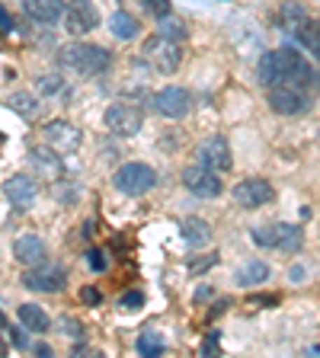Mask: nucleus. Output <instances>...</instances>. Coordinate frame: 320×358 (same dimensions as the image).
Listing matches in <instances>:
<instances>
[{
	"label": "nucleus",
	"mask_w": 320,
	"mask_h": 358,
	"mask_svg": "<svg viewBox=\"0 0 320 358\" xmlns=\"http://www.w3.org/2000/svg\"><path fill=\"white\" fill-rule=\"evenodd\" d=\"M256 77L263 87H279V83H291V87H307L311 90L314 67L301 58L298 48H272L260 58L256 64Z\"/></svg>",
	"instance_id": "nucleus-1"
},
{
	"label": "nucleus",
	"mask_w": 320,
	"mask_h": 358,
	"mask_svg": "<svg viewBox=\"0 0 320 358\" xmlns=\"http://www.w3.org/2000/svg\"><path fill=\"white\" fill-rule=\"evenodd\" d=\"M58 67L71 71V74H81V77H99L109 71L112 64V55L109 48L103 45H93V42H74V45H64L58 55H55Z\"/></svg>",
	"instance_id": "nucleus-2"
},
{
	"label": "nucleus",
	"mask_w": 320,
	"mask_h": 358,
	"mask_svg": "<svg viewBox=\"0 0 320 358\" xmlns=\"http://www.w3.org/2000/svg\"><path fill=\"white\" fill-rule=\"evenodd\" d=\"M141 58L154 67L157 74H176L179 64H183V48H179L176 38H167L160 32H154L151 38H144Z\"/></svg>",
	"instance_id": "nucleus-3"
},
{
	"label": "nucleus",
	"mask_w": 320,
	"mask_h": 358,
	"mask_svg": "<svg viewBox=\"0 0 320 358\" xmlns=\"http://www.w3.org/2000/svg\"><path fill=\"white\" fill-rule=\"evenodd\" d=\"M266 103L279 115H305L314 109V90L307 87H291V83H279V87L266 90Z\"/></svg>",
	"instance_id": "nucleus-4"
},
{
	"label": "nucleus",
	"mask_w": 320,
	"mask_h": 358,
	"mask_svg": "<svg viewBox=\"0 0 320 358\" xmlns=\"http://www.w3.org/2000/svg\"><path fill=\"white\" fill-rule=\"evenodd\" d=\"M112 182H116V189L125 195H148L151 189L157 186V170L148 164H141V160H132V164H122L119 170H116Z\"/></svg>",
	"instance_id": "nucleus-5"
},
{
	"label": "nucleus",
	"mask_w": 320,
	"mask_h": 358,
	"mask_svg": "<svg viewBox=\"0 0 320 358\" xmlns=\"http://www.w3.org/2000/svg\"><path fill=\"white\" fill-rule=\"evenodd\" d=\"M151 106L160 119H186L189 112H193V93L186 87H164L157 90L154 96H151Z\"/></svg>",
	"instance_id": "nucleus-6"
},
{
	"label": "nucleus",
	"mask_w": 320,
	"mask_h": 358,
	"mask_svg": "<svg viewBox=\"0 0 320 358\" xmlns=\"http://www.w3.org/2000/svg\"><path fill=\"white\" fill-rule=\"evenodd\" d=\"M22 285L29 291H39V294H58L67 285V272H64V266L45 259L42 266H32L22 272Z\"/></svg>",
	"instance_id": "nucleus-7"
},
{
	"label": "nucleus",
	"mask_w": 320,
	"mask_h": 358,
	"mask_svg": "<svg viewBox=\"0 0 320 358\" xmlns=\"http://www.w3.org/2000/svg\"><path fill=\"white\" fill-rule=\"evenodd\" d=\"M195 164L209 166L215 173H228L234 166V157H231V144L228 138L221 134H209V138H202L199 148H195Z\"/></svg>",
	"instance_id": "nucleus-8"
},
{
	"label": "nucleus",
	"mask_w": 320,
	"mask_h": 358,
	"mask_svg": "<svg viewBox=\"0 0 320 358\" xmlns=\"http://www.w3.org/2000/svg\"><path fill=\"white\" fill-rule=\"evenodd\" d=\"M234 201H237L240 208L253 211V208H263V205H269V201L276 199V189L269 186V179L263 176H250V179H240L237 186L231 189Z\"/></svg>",
	"instance_id": "nucleus-9"
},
{
	"label": "nucleus",
	"mask_w": 320,
	"mask_h": 358,
	"mask_svg": "<svg viewBox=\"0 0 320 358\" xmlns=\"http://www.w3.org/2000/svg\"><path fill=\"white\" fill-rule=\"evenodd\" d=\"M183 186L193 195H199V199H218V195L224 192L221 176L202 164H189L186 170H183Z\"/></svg>",
	"instance_id": "nucleus-10"
},
{
	"label": "nucleus",
	"mask_w": 320,
	"mask_h": 358,
	"mask_svg": "<svg viewBox=\"0 0 320 358\" xmlns=\"http://www.w3.org/2000/svg\"><path fill=\"white\" fill-rule=\"evenodd\" d=\"M103 122H106V128H109L112 134H119V138H132V134L141 131L144 115H141V109H134V106H128V103H112L109 109H106Z\"/></svg>",
	"instance_id": "nucleus-11"
},
{
	"label": "nucleus",
	"mask_w": 320,
	"mask_h": 358,
	"mask_svg": "<svg viewBox=\"0 0 320 358\" xmlns=\"http://www.w3.org/2000/svg\"><path fill=\"white\" fill-rule=\"evenodd\" d=\"M99 26V10L90 0H71L64 7V29L71 36H87Z\"/></svg>",
	"instance_id": "nucleus-12"
},
{
	"label": "nucleus",
	"mask_w": 320,
	"mask_h": 358,
	"mask_svg": "<svg viewBox=\"0 0 320 358\" xmlns=\"http://www.w3.org/2000/svg\"><path fill=\"white\" fill-rule=\"evenodd\" d=\"M42 134H45V141H48V148H55L58 154H74V150H81V141H83L81 128L64 119L48 122V125L42 128Z\"/></svg>",
	"instance_id": "nucleus-13"
},
{
	"label": "nucleus",
	"mask_w": 320,
	"mask_h": 358,
	"mask_svg": "<svg viewBox=\"0 0 320 358\" xmlns=\"http://www.w3.org/2000/svg\"><path fill=\"white\" fill-rule=\"evenodd\" d=\"M4 199L20 211L32 208V201L39 199V182L32 176H26V173H16V176L4 179Z\"/></svg>",
	"instance_id": "nucleus-14"
},
{
	"label": "nucleus",
	"mask_w": 320,
	"mask_h": 358,
	"mask_svg": "<svg viewBox=\"0 0 320 358\" xmlns=\"http://www.w3.org/2000/svg\"><path fill=\"white\" fill-rule=\"evenodd\" d=\"M26 160H29L32 170L45 179H61L64 176V157H61L55 148H32Z\"/></svg>",
	"instance_id": "nucleus-15"
},
{
	"label": "nucleus",
	"mask_w": 320,
	"mask_h": 358,
	"mask_svg": "<svg viewBox=\"0 0 320 358\" xmlns=\"http://www.w3.org/2000/svg\"><path fill=\"white\" fill-rule=\"evenodd\" d=\"M13 259L20 262V266H26V268L42 266V262L48 259V246H45L42 237H32V234L16 237L13 240Z\"/></svg>",
	"instance_id": "nucleus-16"
},
{
	"label": "nucleus",
	"mask_w": 320,
	"mask_h": 358,
	"mask_svg": "<svg viewBox=\"0 0 320 358\" xmlns=\"http://www.w3.org/2000/svg\"><path fill=\"white\" fill-rule=\"evenodd\" d=\"M22 13L29 16L32 22H42V26H52L64 16V3L61 0H22Z\"/></svg>",
	"instance_id": "nucleus-17"
},
{
	"label": "nucleus",
	"mask_w": 320,
	"mask_h": 358,
	"mask_svg": "<svg viewBox=\"0 0 320 358\" xmlns=\"http://www.w3.org/2000/svg\"><path fill=\"white\" fill-rule=\"evenodd\" d=\"M179 234H183V240H186L193 250L195 246L211 243V237H215V231H211V224L205 221V217H186L183 227H179Z\"/></svg>",
	"instance_id": "nucleus-18"
},
{
	"label": "nucleus",
	"mask_w": 320,
	"mask_h": 358,
	"mask_svg": "<svg viewBox=\"0 0 320 358\" xmlns=\"http://www.w3.org/2000/svg\"><path fill=\"white\" fill-rule=\"evenodd\" d=\"M16 317H20L22 329H32V333H45V329H52V317H48L39 304H20L16 307Z\"/></svg>",
	"instance_id": "nucleus-19"
},
{
	"label": "nucleus",
	"mask_w": 320,
	"mask_h": 358,
	"mask_svg": "<svg viewBox=\"0 0 320 358\" xmlns=\"http://www.w3.org/2000/svg\"><path fill=\"white\" fill-rule=\"evenodd\" d=\"M307 16H311V10H307L301 0H285L282 7H279V13H276V22L282 26V29H298Z\"/></svg>",
	"instance_id": "nucleus-20"
},
{
	"label": "nucleus",
	"mask_w": 320,
	"mask_h": 358,
	"mask_svg": "<svg viewBox=\"0 0 320 358\" xmlns=\"http://www.w3.org/2000/svg\"><path fill=\"white\" fill-rule=\"evenodd\" d=\"M295 38H298L301 48H307V52H311L314 58L320 61V20L307 16V20L298 26V29H295Z\"/></svg>",
	"instance_id": "nucleus-21"
},
{
	"label": "nucleus",
	"mask_w": 320,
	"mask_h": 358,
	"mask_svg": "<svg viewBox=\"0 0 320 358\" xmlns=\"http://www.w3.org/2000/svg\"><path fill=\"white\" fill-rule=\"evenodd\" d=\"M269 275H272V268H269L266 262L253 259V262H246V266L237 272V285L240 288H256V285L269 282Z\"/></svg>",
	"instance_id": "nucleus-22"
},
{
	"label": "nucleus",
	"mask_w": 320,
	"mask_h": 358,
	"mask_svg": "<svg viewBox=\"0 0 320 358\" xmlns=\"http://www.w3.org/2000/svg\"><path fill=\"white\" fill-rule=\"evenodd\" d=\"M301 246H305V231H301L298 224H282V221H279V243H276V250H282V253H298Z\"/></svg>",
	"instance_id": "nucleus-23"
},
{
	"label": "nucleus",
	"mask_w": 320,
	"mask_h": 358,
	"mask_svg": "<svg viewBox=\"0 0 320 358\" xmlns=\"http://www.w3.org/2000/svg\"><path fill=\"white\" fill-rule=\"evenodd\" d=\"M138 29H141V26H138V20H134L132 13H125V10H116V13H112V20H109V32H112L116 38L128 42V38L138 36Z\"/></svg>",
	"instance_id": "nucleus-24"
},
{
	"label": "nucleus",
	"mask_w": 320,
	"mask_h": 358,
	"mask_svg": "<svg viewBox=\"0 0 320 358\" xmlns=\"http://www.w3.org/2000/svg\"><path fill=\"white\" fill-rule=\"evenodd\" d=\"M7 106L13 112H20L22 119H39V115H42V103H39L32 93H13V96L7 99Z\"/></svg>",
	"instance_id": "nucleus-25"
},
{
	"label": "nucleus",
	"mask_w": 320,
	"mask_h": 358,
	"mask_svg": "<svg viewBox=\"0 0 320 358\" xmlns=\"http://www.w3.org/2000/svg\"><path fill=\"white\" fill-rule=\"evenodd\" d=\"M164 349H167V343H164V336L157 333V329H144V333L138 336V355L160 358L164 355Z\"/></svg>",
	"instance_id": "nucleus-26"
},
{
	"label": "nucleus",
	"mask_w": 320,
	"mask_h": 358,
	"mask_svg": "<svg viewBox=\"0 0 320 358\" xmlns=\"http://www.w3.org/2000/svg\"><path fill=\"white\" fill-rule=\"evenodd\" d=\"M36 90L42 93V96H48V99H52V96H61V99H64L67 93H71L61 74H39V77H36Z\"/></svg>",
	"instance_id": "nucleus-27"
},
{
	"label": "nucleus",
	"mask_w": 320,
	"mask_h": 358,
	"mask_svg": "<svg viewBox=\"0 0 320 358\" xmlns=\"http://www.w3.org/2000/svg\"><path fill=\"white\" fill-rule=\"evenodd\" d=\"M157 32H160V36H167V38H176V42H183V38L189 36V26L179 20V16L167 13V16H160V20H157Z\"/></svg>",
	"instance_id": "nucleus-28"
},
{
	"label": "nucleus",
	"mask_w": 320,
	"mask_h": 358,
	"mask_svg": "<svg viewBox=\"0 0 320 358\" xmlns=\"http://www.w3.org/2000/svg\"><path fill=\"white\" fill-rule=\"evenodd\" d=\"M52 199L58 201V205H77V199H81V189H77L74 182H64V176H61V179H55Z\"/></svg>",
	"instance_id": "nucleus-29"
},
{
	"label": "nucleus",
	"mask_w": 320,
	"mask_h": 358,
	"mask_svg": "<svg viewBox=\"0 0 320 358\" xmlns=\"http://www.w3.org/2000/svg\"><path fill=\"white\" fill-rule=\"evenodd\" d=\"M218 262V253H209V256H195V259H189V272L193 275H205L211 266Z\"/></svg>",
	"instance_id": "nucleus-30"
},
{
	"label": "nucleus",
	"mask_w": 320,
	"mask_h": 358,
	"mask_svg": "<svg viewBox=\"0 0 320 358\" xmlns=\"http://www.w3.org/2000/svg\"><path fill=\"white\" fill-rule=\"evenodd\" d=\"M87 266L93 268V272H106V268H109V256H106V250H90Z\"/></svg>",
	"instance_id": "nucleus-31"
},
{
	"label": "nucleus",
	"mask_w": 320,
	"mask_h": 358,
	"mask_svg": "<svg viewBox=\"0 0 320 358\" xmlns=\"http://www.w3.org/2000/svg\"><path fill=\"white\" fill-rule=\"evenodd\" d=\"M141 7L148 10L151 16H157V20H160V16L170 13V0H141Z\"/></svg>",
	"instance_id": "nucleus-32"
},
{
	"label": "nucleus",
	"mask_w": 320,
	"mask_h": 358,
	"mask_svg": "<svg viewBox=\"0 0 320 358\" xmlns=\"http://www.w3.org/2000/svg\"><path fill=\"white\" fill-rule=\"evenodd\" d=\"M61 333H67V336H74V339H81L83 336V327H81V320H74V317H61Z\"/></svg>",
	"instance_id": "nucleus-33"
},
{
	"label": "nucleus",
	"mask_w": 320,
	"mask_h": 358,
	"mask_svg": "<svg viewBox=\"0 0 320 358\" xmlns=\"http://www.w3.org/2000/svg\"><path fill=\"white\" fill-rule=\"evenodd\" d=\"M81 304H87V307H99L103 304V294H99V288H81Z\"/></svg>",
	"instance_id": "nucleus-34"
},
{
	"label": "nucleus",
	"mask_w": 320,
	"mask_h": 358,
	"mask_svg": "<svg viewBox=\"0 0 320 358\" xmlns=\"http://www.w3.org/2000/svg\"><path fill=\"white\" fill-rule=\"evenodd\" d=\"M119 304L125 307V310H134V307L144 304V294H141V291H128V294H122V298H119Z\"/></svg>",
	"instance_id": "nucleus-35"
},
{
	"label": "nucleus",
	"mask_w": 320,
	"mask_h": 358,
	"mask_svg": "<svg viewBox=\"0 0 320 358\" xmlns=\"http://www.w3.org/2000/svg\"><path fill=\"white\" fill-rule=\"evenodd\" d=\"M218 343H221V329H211V333L205 336V343H202V355H211V352L218 349Z\"/></svg>",
	"instance_id": "nucleus-36"
},
{
	"label": "nucleus",
	"mask_w": 320,
	"mask_h": 358,
	"mask_svg": "<svg viewBox=\"0 0 320 358\" xmlns=\"http://www.w3.org/2000/svg\"><path fill=\"white\" fill-rule=\"evenodd\" d=\"M10 29H13V20H10L7 7H0V32H10Z\"/></svg>",
	"instance_id": "nucleus-37"
},
{
	"label": "nucleus",
	"mask_w": 320,
	"mask_h": 358,
	"mask_svg": "<svg viewBox=\"0 0 320 358\" xmlns=\"http://www.w3.org/2000/svg\"><path fill=\"white\" fill-rule=\"evenodd\" d=\"M10 339H13L16 349H26V336H22V329H10Z\"/></svg>",
	"instance_id": "nucleus-38"
},
{
	"label": "nucleus",
	"mask_w": 320,
	"mask_h": 358,
	"mask_svg": "<svg viewBox=\"0 0 320 358\" xmlns=\"http://www.w3.org/2000/svg\"><path fill=\"white\" fill-rule=\"evenodd\" d=\"M228 304H231V301H228V298L215 301V307H211V317H218V313H224V310H228Z\"/></svg>",
	"instance_id": "nucleus-39"
},
{
	"label": "nucleus",
	"mask_w": 320,
	"mask_h": 358,
	"mask_svg": "<svg viewBox=\"0 0 320 358\" xmlns=\"http://www.w3.org/2000/svg\"><path fill=\"white\" fill-rule=\"evenodd\" d=\"M301 275H305V268H301V266H291L288 268V278H291V282H301Z\"/></svg>",
	"instance_id": "nucleus-40"
},
{
	"label": "nucleus",
	"mask_w": 320,
	"mask_h": 358,
	"mask_svg": "<svg viewBox=\"0 0 320 358\" xmlns=\"http://www.w3.org/2000/svg\"><path fill=\"white\" fill-rule=\"evenodd\" d=\"M36 355H45V358H48V355H52V349H48L45 343H39V345H36Z\"/></svg>",
	"instance_id": "nucleus-41"
},
{
	"label": "nucleus",
	"mask_w": 320,
	"mask_h": 358,
	"mask_svg": "<svg viewBox=\"0 0 320 358\" xmlns=\"http://www.w3.org/2000/svg\"><path fill=\"white\" fill-rule=\"evenodd\" d=\"M311 90H320V71H314V77H311Z\"/></svg>",
	"instance_id": "nucleus-42"
},
{
	"label": "nucleus",
	"mask_w": 320,
	"mask_h": 358,
	"mask_svg": "<svg viewBox=\"0 0 320 358\" xmlns=\"http://www.w3.org/2000/svg\"><path fill=\"white\" fill-rule=\"evenodd\" d=\"M0 327H7V317H4V310H0Z\"/></svg>",
	"instance_id": "nucleus-43"
}]
</instances>
